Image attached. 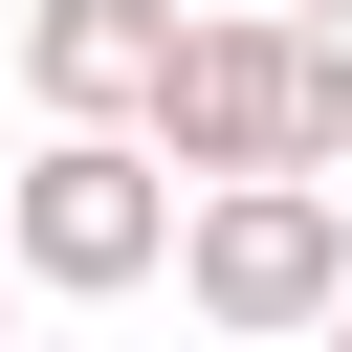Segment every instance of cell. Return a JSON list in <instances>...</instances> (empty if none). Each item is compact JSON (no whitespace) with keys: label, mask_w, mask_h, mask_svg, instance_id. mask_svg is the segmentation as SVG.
<instances>
[{"label":"cell","mask_w":352,"mask_h":352,"mask_svg":"<svg viewBox=\"0 0 352 352\" xmlns=\"http://www.w3.org/2000/svg\"><path fill=\"white\" fill-rule=\"evenodd\" d=\"M308 352H352V308H330V330H308Z\"/></svg>","instance_id":"8992f818"},{"label":"cell","mask_w":352,"mask_h":352,"mask_svg":"<svg viewBox=\"0 0 352 352\" xmlns=\"http://www.w3.org/2000/svg\"><path fill=\"white\" fill-rule=\"evenodd\" d=\"M0 264H22V286H154V264H176V176H154L132 132H44V154L0 176Z\"/></svg>","instance_id":"7a4b0ae2"},{"label":"cell","mask_w":352,"mask_h":352,"mask_svg":"<svg viewBox=\"0 0 352 352\" xmlns=\"http://www.w3.org/2000/svg\"><path fill=\"white\" fill-rule=\"evenodd\" d=\"M286 22H308V44H352V0H286Z\"/></svg>","instance_id":"5b68a950"},{"label":"cell","mask_w":352,"mask_h":352,"mask_svg":"<svg viewBox=\"0 0 352 352\" xmlns=\"http://www.w3.org/2000/svg\"><path fill=\"white\" fill-rule=\"evenodd\" d=\"M132 154H154L176 198H264V176L330 198V154H352V44H308V22H176Z\"/></svg>","instance_id":"6da1fadb"},{"label":"cell","mask_w":352,"mask_h":352,"mask_svg":"<svg viewBox=\"0 0 352 352\" xmlns=\"http://www.w3.org/2000/svg\"><path fill=\"white\" fill-rule=\"evenodd\" d=\"M176 286H198V330L286 352V330L352 308V220H330L308 176H264V198H176Z\"/></svg>","instance_id":"3957f363"},{"label":"cell","mask_w":352,"mask_h":352,"mask_svg":"<svg viewBox=\"0 0 352 352\" xmlns=\"http://www.w3.org/2000/svg\"><path fill=\"white\" fill-rule=\"evenodd\" d=\"M154 66H176V0H22V88H44V132H132Z\"/></svg>","instance_id":"277c9868"}]
</instances>
